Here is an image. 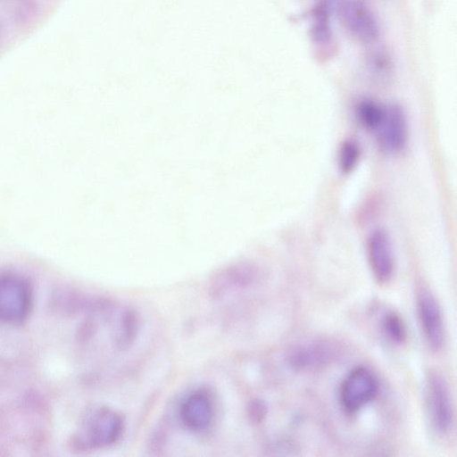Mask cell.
Segmentation results:
<instances>
[{
    "label": "cell",
    "instance_id": "6da1fadb",
    "mask_svg": "<svg viewBox=\"0 0 457 457\" xmlns=\"http://www.w3.org/2000/svg\"><path fill=\"white\" fill-rule=\"evenodd\" d=\"M123 417L109 407L93 410L82 423L79 445L85 449H102L120 441L124 433Z\"/></svg>",
    "mask_w": 457,
    "mask_h": 457
},
{
    "label": "cell",
    "instance_id": "7a4b0ae2",
    "mask_svg": "<svg viewBox=\"0 0 457 457\" xmlns=\"http://www.w3.org/2000/svg\"><path fill=\"white\" fill-rule=\"evenodd\" d=\"M31 303V288L25 278L11 273L0 274V322H22L29 313Z\"/></svg>",
    "mask_w": 457,
    "mask_h": 457
},
{
    "label": "cell",
    "instance_id": "3957f363",
    "mask_svg": "<svg viewBox=\"0 0 457 457\" xmlns=\"http://www.w3.org/2000/svg\"><path fill=\"white\" fill-rule=\"evenodd\" d=\"M378 387L377 377L370 370L363 366L356 367L342 381L340 405L346 413H355L377 397Z\"/></svg>",
    "mask_w": 457,
    "mask_h": 457
},
{
    "label": "cell",
    "instance_id": "277c9868",
    "mask_svg": "<svg viewBox=\"0 0 457 457\" xmlns=\"http://www.w3.org/2000/svg\"><path fill=\"white\" fill-rule=\"evenodd\" d=\"M337 9L345 28L358 42L370 45L378 39V21L365 1L342 0Z\"/></svg>",
    "mask_w": 457,
    "mask_h": 457
},
{
    "label": "cell",
    "instance_id": "5b68a950",
    "mask_svg": "<svg viewBox=\"0 0 457 457\" xmlns=\"http://www.w3.org/2000/svg\"><path fill=\"white\" fill-rule=\"evenodd\" d=\"M215 415L214 398L205 388L190 391L179 403V420L186 429L195 434L208 431L212 426Z\"/></svg>",
    "mask_w": 457,
    "mask_h": 457
},
{
    "label": "cell",
    "instance_id": "8992f818",
    "mask_svg": "<svg viewBox=\"0 0 457 457\" xmlns=\"http://www.w3.org/2000/svg\"><path fill=\"white\" fill-rule=\"evenodd\" d=\"M426 400L434 429L440 435L448 434L453 426V406L448 385L436 372L427 378Z\"/></svg>",
    "mask_w": 457,
    "mask_h": 457
},
{
    "label": "cell",
    "instance_id": "52a82bcc",
    "mask_svg": "<svg viewBox=\"0 0 457 457\" xmlns=\"http://www.w3.org/2000/svg\"><path fill=\"white\" fill-rule=\"evenodd\" d=\"M420 327L428 347L434 353L442 350L445 331L440 305L435 295L426 287H420L416 297Z\"/></svg>",
    "mask_w": 457,
    "mask_h": 457
},
{
    "label": "cell",
    "instance_id": "ba28073f",
    "mask_svg": "<svg viewBox=\"0 0 457 457\" xmlns=\"http://www.w3.org/2000/svg\"><path fill=\"white\" fill-rule=\"evenodd\" d=\"M261 278L260 269L250 262H237L217 272L209 284L208 294L212 299H222L228 295L245 290Z\"/></svg>",
    "mask_w": 457,
    "mask_h": 457
},
{
    "label": "cell",
    "instance_id": "9c48e42d",
    "mask_svg": "<svg viewBox=\"0 0 457 457\" xmlns=\"http://www.w3.org/2000/svg\"><path fill=\"white\" fill-rule=\"evenodd\" d=\"M366 253L374 278L379 284L388 283L395 274V261L390 237L384 228H377L370 232Z\"/></svg>",
    "mask_w": 457,
    "mask_h": 457
},
{
    "label": "cell",
    "instance_id": "30bf717a",
    "mask_svg": "<svg viewBox=\"0 0 457 457\" xmlns=\"http://www.w3.org/2000/svg\"><path fill=\"white\" fill-rule=\"evenodd\" d=\"M380 147L390 154L401 153L408 140V125L403 108L396 104L386 106L384 120L376 131Z\"/></svg>",
    "mask_w": 457,
    "mask_h": 457
},
{
    "label": "cell",
    "instance_id": "8fae6325",
    "mask_svg": "<svg viewBox=\"0 0 457 457\" xmlns=\"http://www.w3.org/2000/svg\"><path fill=\"white\" fill-rule=\"evenodd\" d=\"M339 353L340 348L335 342L320 340L293 348L288 353L287 361L295 370H306L331 363Z\"/></svg>",
    "mask_w": 457,
    "mask_h": 457
},
{
    "label": "cell",
    "instance_id": "7c38bea8",
    "mask_svg": "<svg viewBox=\"0 0 457 457\" xmlns=\"http://www.w3.org/2000/svg\"><path fill=\"white\" fill-rule=\"evenodd\" d=\"M140 317L131 309H124L117 320L114 331V345L117 349L125 350L131 346L140 329Z\"/></svg>",
    "mask_w": 457,
    "mask_h": 457
},
{
    "label": "cell",
    "instance_id": "4fadbf2b",
    "mask_svg": "<svg viewBox=\"0 0 457 457\" xmlns=\"http://www.w3.org/2000/svg\"><path fill=\"white\" fill-rule=\"evenodd\" d=\"M386 112V106L370 98H363L356 104L355 114L359 123L366 129L377 131Z\"/></svg>",
    "mask_w": 457,
    "mask_h": 457
},
{
    "label": "cell",
    "instance_id": "5bb4252c",
    "mask_svg": "<svg viewBox=\"0 0 457 457\" xmlns=\"http://www.w3.org/2000/svg\"><path fill=\"white\" fill-rule=\"evenodd\" d=\"M380 327L383 335L390 343L397 345L405 343L407 328L399 314L393 311L386 312L382 316Z\"/></svg>",
    "mask_w": 457,
    "mask_h": 457
},
{
    "label": "cell",
    "instance_id": "9a60e30c",
    "mask_svg": "<svg viewBox=\"0 0 457 457\" xmlns=\"http://www.w3.org/2000/svg\"><path fill=\"white\" fill-rule=\"evenodd\" d=\"M361 155L359 143L352 138L345 139L338 149L337 166L343 174L353 172L357 167Z\"/></svg>",
    "mask_w": 457,
    "mask_h": 457
},
{
    "label": "cell",
    "instance_id": "2e32d148",
    "mask_svg": "<svg viewBox=\"0 0 457 457\" xmlns=\"http://www.w3.org/2000/svg\"><path fill=\"white\" fill-rule=\"evenodd\" d=\"M370 71L378 79L387 78L392 71V62L384 52L373 53L369 61Z\"/></svg>",
    "mask_w": 457,
    "mask_h": 457
},
{
    "label": "cell",
    "instance_id": "e0dca14e",
    "mask_svg": "<svg viewBox=\"0 0 457 457\" xmlns=\"http://www.w3.org/2000/svg\"><path fill=\"white\" fill-rule=\"evenodd\" d=\"M249 413L253 420L260 422L266 414V406L261 401H253L250 406Z\"/></svg>",
    "mask_w": 457,
    "mask_h": 457
},
{
    "label": "cell",
    "instance_id": "ac0fdd59",
    "mask_svg": "<svg viewBox=\"0 0 457 457\" xmlns=\"http://www.w3.org/2000/svg\"><path fill=\"white\" fill-rule=\"evenodd\" d=\"M341 1L342 0H318L314 5L322 7L332 12L336 6L338 7Z\"/></svg>",
    "mask_w": 457,
    "mask_h": 457
}]
</instances>
